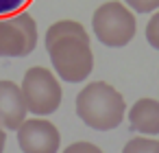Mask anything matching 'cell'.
<instances>
[{
    "mask_svg": "<svg viewBox=\"0 0 159 153\" xmlns=\"http://www.w3.org/2000/svg\"><path fill=\"white\" fill-rule=\"evenodd\" d=\"M61 153H102V149H100V146H96L94 142L79 140V142H72L70 146H66Z\"/></svg>",
    "mask_w": 159,
    "mask_h": 153,
    "instance_id": "cell-13",
    "label": "cell"
},
{
    "mask_svg": "<svg viewBox=\"0 0 159 153\" xmlns=\"http://www.w3.org/2000/svg\"><path fill=\"white\" fill-rule=\"evenodd\" d=\"M133 13H155L159 11V0H122Z\"/></svg>",
    "mask_w": 159,
    "mask_h": 153,
    "instance_id": "cell-10",
    "label": "cell"
},
{
    "mask_svg": "<svg viewBox=\"0 0 159 153\" xmlns=\"http://www.w3.org/2000/svg\"><path fill=\"white\" fill-rule=\"evenodd\" d=\"M22 153H59L61 133L46 118H26L16 131Z\"/></svg>",
    "mask_w": 159,
    "mask_h": 153,
    "instance_id": "cell-6",
    "label": "cell"
},
{
    "mask_svg": "<svg viewBox=\"0 0 159 153\" xmlns=\"http://www.w3.org/2000/svg\"><path fill=\"white\" fill-rule=\"evenodd\" d=\"M5 144H7V129L0 125V153L5 151Z\"/></svg>",
    "mask_w": 159,
    "mask_h": 153,
    "instance_id": "cell-14",
    "label": "cell"
},
{
    "mask_svg": "<svg viewBox=\"0 0 159 153\" xmlns=\"http://www.w3.org/2000/svg\"><path fill=\"white\" fill-rule=\"evenodd\" d=\"M122 153H159V140L148 138V136L131 138L122 146Z\"/></svg>",
    "mask_w": 159,
    "mask_h": 153,
    "instance_id": "cell-9",
    "label": "cell"
},
{
    "mask_svg": "<svg viewBox=\"0 0 159 153\" xmlns=\"http://www.w3.org/2000/svg\"><path fill=\"white\" fill-rule=\"evenodd\" d=\"M92 29L96 40L109 48H124L137 31L135 13L120 0L102 2L92 16Z\"/></svg>",
    "mask_w": 159,
    "mask_h": 153,
    "instance_id": "cell-3",
    "label": "cell"
},
{
    "mask_svg": "<svg viewBox=\"0 0 159 153\" xmlns=\"http://www.w3.org/2000/svg\"><path fill=\"white\" fill-rule=\"evenodd\" d=\"M76 116L94 131H111L126 116L124 96L105 81H92L76 94Z\"/></svg>",
    "mask_w": 159,
    "mask_h": 153,
    "instance_id": "cell-2",
    "label": "cell"
},
{
    "mask_svg": "<svg viewBox=\"0 0 159 153\" xmlns=\"http://www.w3.org/2000/svg\"><path fill=\"white\" fill-rule=\"evenodd\" d=\"M26 101L22 88L9 79H0V125L5 129L18 131L26 122Z\"/></svg>",
    "mask_w": 159,
    "mask_h": 153,
    "instance_id": "cell-7",
    "label": "cell"
},
{
    "mask_svg": "<svg viewBox=\"0 0 159 153\" xmlns=\"http://www.w3.org/2000/svg\"><path fill=\"white\" fill-rule=\"evenodd\" d=\"M37 40V22L31 13L0 18V57H26L35 50Z\"/></svg>",
    "mask_w": 159,
    "mask_h": 153,
    "instance_id": "cell-5",
    "label": "cell"
},
{
    "mask_svg": "<svg viewBox=\"0 0 159 153\" xmlns=\"http://www.w3.org/2000/svg\"><path fill=\"white\" fill-rule=\"evenodd\" d=\"M22 94L26 101V107L33 116L44 118L59 109L63 90L59 83V77L50 72L44 66H33L22 77Z\"/></svg>",
    "mask_w": 159,
    "mask_h": 153,
    "instance_id": "cell-4",
    "label": "cell"
},
{
    "mask_svg": "<svg viewBox=\"0 0 159 153\" xmlns=\"http://www.w3.org/2000/svg\"><path fill=\"white\" fill-rule=\"evenodd\" d=\"M31 0H0V18H11L22 13L24 7H29Z\"/></svg>",
    "mask_w": 159,
    "mask_h": 153,
    "instance_id": "cell-11",
    "label": "cell"
},
{
    "mask_svg": "<svg viewBox=\"0 0 159 153\" xmlns=\"http://www.w3.org/2000/svg\"><path fill=\"white\" fill-rule=\"evenodd\" d=\"M126 118H129V127L142 136H159V101L157 98H137L129 112H126Z\"/></svg>",
    "mask_w": 159,
    "mask_h": 153,
    "instance_id": "cell-8",
    "label": "cell"
},
{
    "mask_svg": "<svg viewBox=\"0 0 159 153\" xmlns=\"http://www.w3.org/2000/svg\"><path fill=\"white\" fill-rule=\"evenodd\" d=\"M46 50L55 74L66 83H81L92 74L94 53L89 35L76 20H59L46 31Z\"/></svg>",
    "mask_w": 159,
    "mask_h": 153,
    "instance_id": "cell-1",
    "label": "cell"
},
{
    "mask_svg": "<svg viewBox=\"0 0 159 153\" xmlns=\"http://www.w3.org/2000/svg\"><path fill=\"white\" fill-rule=\"evenodd\" d=\"M146 42L155 48V50H159V11H155L152 16H150V20L146 22Z\"/></svg>",
    "mask_w": 159,
    "mask_h": 153,
    "instance_id": "cell-12",
    "label": "cell"
}]
</instances>
